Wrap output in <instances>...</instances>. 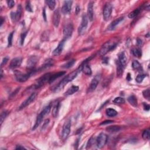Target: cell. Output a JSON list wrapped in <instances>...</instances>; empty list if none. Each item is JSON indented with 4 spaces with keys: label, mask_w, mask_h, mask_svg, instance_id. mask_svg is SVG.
<instances>
[{
    "label": "cell",
    "mask_w": 150,
    "mask_h": 150,
    "mask_svg": "<svg viewBox=\"0 0 150 150\" xmlns=\"http://www.w3.org/2000/svg\"><path fill=\"white\" fill-rule=\"evenodd\" d=\"M78 72H79L78 70L73 71L72 73L69 74V75H67V76H66L64 79H63L62 81L58 84V85H57L56 88L55 89V92H57L60 91L61 89H62L66 85L67 83H68L72 81L77 76Z\"/></svg>",
    "instance_id": "1"
},
{
    "label": "cell",
    "mask_w": 150,
    "mask_h": 150,
    "mask_svg": "<svg viewBox=\"0 0 150 150\" xmlns=\"http://www.w3.org/2000/svg\"><path fill=\"white\" fill-rule=\"evenodd\" d=\"M117 44V41L115 39H111L108 41V42H106L103 45V46L102 47V48L100 49L99 51V54L100 56H104L108 52H110V51L113 50V49L116 48Z\"/></svg>",
    "instance_id": "2"
},
{
    "label": "cell",
    "mask_w": 150,
    "mask_h": 150,
    "mask_svg": "<svg viewBox=\"0 0 150 150\" xmlns=\"http://www.w3.org/2000/svg\"><path fill=\"white\" fill-rule=\"evenodd\" d=\"M51 104H49V105L45 106V107L43 108V110L41 111V112L39 114H38V116H37L35 123L34 126V127H33V128H32L33 130H35L37 127L39 126V125L42 122L43 119H44V117L46 116V115L49 114V113L50 112V111H51Z\"/></svg>",
    "instance_id": "3"
},
{
    "label": "cell",
    "mask_w": 150,
    "mask_h": 150,
    "mask_svg": "<svg viewBox=\"0 0 150 150\" xmlns=\"http://www.w3.org/2000/svg\"><path fill=\"white\" fill-rule=\"evenodd\" d=\"M36 72L35 70L33 69L30 72L28 73H22L19 72H17L15 73V78L16 81L20 82H24L27 81L32 75Z\"/></svg>",
    "instance_id": "4"
},
{
    "label": "cell",
    "mask_w": 150,
    "mask_h": 150,
    "mask_svg": "<svg viewBox=\"0 0 150 150\" xmlns=\"http://www.w3.org/2000/svg\"><path fill=\"white\" fill-rule=\"evenodd\" d=\"M51 75H52V74H51V73H48L45 74V75H43L42 76H41L40 78H39V79H38V81H37V82H36V83L34 85V87L35 88V89H38V88L41 87V86H42L43 85H44L46 82H48V81L49 82Z\"/></svg>",
    "instance_id": "5"
},
{
    "label": "cell",
    "mask_w": 150,
    "mask_h": 150,
    "mask_svg": "<svg viewBox=\"0 0 150 150\" xmlns=\"http://www.w3.org/2000/svg\"><path fill=\"white\" fill-rule=\"evenodd\" d=\"M88 18L86 14H83L82 16V19L81 24V25L79 26L78 28V33L80 35H82L85 34L86 29H87L88 25Z\"/></svg>",
    "instance_id": "6"
},
{
    "label": "cell",
    "mask_w": 150,
    "mask_h": 150,
    "mask_svg": "<svg viewBox=\"0 0 150 150\" xmlns=\"http://www.w3.org/2000/svg\"><path fill=\"white\" fill-rule=\"evenodd\" d=\"M71 120H67L65 122L62 127V136L63 140L66 139L71 132Z\"/></svg>",
    "instance_id": "7"
},
{
    "label": "cell",
    "mask_w": 150,
    "mask_h": 150,
    "mask_svg": "<svg viewBox=\"0 0 150 150\" xmlns=\"http://www.w3.org/2000/svg\"><path fill=\"white\" fill-rule=\"evenodd\" d=\"M107 135L104 133H100L96 139V145L98 148H102L107 141Z\"/></svg>",
    "instance_id": "8"
},
{
    "label": "cell",
    "mask_w": 150,
    "mask_h": 150,
    "mask_svg": "<svg viewBox=\"0 0 150 150\" xmlns=\"http://www.w3.org/2000/svg\"><path fill=\"white\" fill-rule=\"evenodd\" d=\"M113 9V6L110 3H106L103 8V18L105 21H107L109 19L111 16Z\"/></svg>",
    "instance_id": "9"
},
{
    "label": "cell",
    "mask_w": 150,
    "mask_h": 150,
    "mask_svg": "<svg viewBox=\"0 0 150 150\" xmlns=\"http://www.w3.org/2000/svg\"><path fill=\"white\" fill-rule=\"evenodd\" d=\"M73 30V25L71 24H69L65 26V27L63 29V36H64L65 39L67 40L71 38L72 36V35Z\"/></svg>",
    "instance_id": "10"
},
{
    "label": "cell",
    "mask_w": 150,
    "mask_h": 150,
    "mask_svg": "<svg viewBox=\"0 0 150 150\" xmlns=\"http://www.w3.org/2000/svg\"><path fill=\"white\" fill-rule=\"evenodd\" d=\"M36 95H37L36 93H32L29 96V97L26 98V99L21 104V105L19 107V110L23 109L25 107H26V106L29 105V104L31 103L32 102H34L35 99Z\"/></svg>",
    "instance_id": "11"
},
{
    "label": "cell",
    "mask_w": 150,
    "mask_h": 150,
    "mask_svg": "<svg viewBox=\"0 0 150 150\" xmlns=\"http://www.w3.org/2000/svg\"><path fill=\"white\" fill-rule=\"evenodd\" d=\"M73 1H65L63 3L62 8V12L65 15L68 14L71 11Z\"/></svg>",
    "instance_id": "12"
},
{
    "label": "cell",
    "mask_w": 150,
    "mask_h": 150,
    "mask_svg": "<svg viewBox=\"0 0 150 150\" xmlns=\"http://www.w3.org/2000/svg\"><path fill=\"white\" fill-rule=\"evenodd\" d=\"M100 75H96V76L93 78V80H92L91 82V83H90L89 89H88V92H92L94 91V90L96 89V87H97L98 84V82L100 81Z\"/></svg>",
    "instance_id": "13"
},
{
    "label": "cell",
    "mask_w": 150,
    "mask_h": 150,
    "mask_svg": "<svg viewBox=\"0 0 150 150\" xmlns=\"http://www.w3.org/2000/svg\"><path fill=\"white\" fill-rule=\"evenodd\" d=\"M22 14V7L21 5H19L18 7V9L15 12H12L11 13V17L13 22L18 21L20 19Z\"/></svg>",
    "instance_id": "14"
},
{
    "label": "cell",
    "mask_w": 150,
    "mask_h": 150,
    "mask_svg": "<svg viewBox=\"0 0 150 150\" xmlns=\"http://www.w3.org/2000/svg\"><path fill=\"white\" fill-rule=\"evenodd\" d=\"M60 19H61L60 12H59V9L55 10L54 13H53L52 19L53 24L55 27H58L59 22H60Z\"/></svg>",
    "instance_id": "15"
},
{
    "label": "cell",
    "mask_w": 150,
    "mask_h": 150,
    "mask_svg": "<svg viewBox=\"0 0 150 150\" xmlns=\"http://www.w3.org/2000/svg\"><path fill=\"white\" fill-rule=\"evenodd\" d=\"M38 57L35 56H32L29 57L27 62V66L28 68L32 70L34 69V67L38 63Z\"/></svg>",
    "instance_id": "16"
},
{
    "label": "cell",
    "mask_w": 150,
    "mask_h": 150,
    "mask_svg": "<svg viewBox=\"0 0 150 150\" xmlns=\"http://www.w3.org/2000/svg\"><path fill=\"white\" fill-rule=\"evenodd\" d=\"M66 39L63 38V40H62L60 42H59V45H57L56 48L53 51V55L55 56H57V55H60L61 52H62V50L63 49V46H64L65 43L66 42Z\"/></svg>",
    "instance_id": "17"
},
{
    "label": "cell",
    "mask_w": 150,
    "mask_h": 150,
    "mask_svg": "<svg viewBox=\"0 0 150 150\" xmlns=\"http://www.w3.org/2000/svg\"><path fill=\"white\" fill-rule=\"evenodd\" d=\"M22 63V59L20 57H15L12 59L9 65V67L11 69H15L19 67Z\"/></svg>",
    "instance_id": "18"
},
{
    "label": "cell",
    "mask_w": 150,
    "mask_h": 150,
    "mask_svg": "<svg viewBox=\"0 0 150 150\" xmlns=\"http://www.w3.org/2000/svg\"><path fill=\"white\" fill-rule=\"evenodd\" d=\"M93 3L90 2L87 6V18L90 21H93Z\"/></svg>",
    "instance_id": "19"
},
{
    "label": "cell",
    "mask_w": 150,
    "mask_h": 150,
    "mask_svg": "<svg viewBox=\"0 0 150 150\" xmlns=\"http://www.w3.org/2000/svg\"><path fill=\"white\" fill-rule=\"evenodd\" d=\"M118 62L122 65L123 67H126L127 62V56L124 52H122L118 54Z\"/></svg>",
    "instance_id": "20"
},
{
    "label": "cell",
    "mask_w": 150,
    "mask_h": 150,
    "mask_svg": "<svg viewBox=\"0 0 150 150\" xmlns=\"http://www.w3.org/2000/svg\"><path fill=\"white\" fill-rule=\"evenodd\" d=\"M123 20H124V17H120L117 18V19H115L109 25V26H108V29L110 31L114 29V28H116L121 22H122Z\"/></svg>",
    "instance_id": "21"
},
{
    "label": "cell",
    "mask_w": 150,
    "mask_h": 150,
    "mask_svg": "<svg viewBox=\"0 0 150 150\" xmlns=\"http://www.w3.org/2000/svg\"><path fill=\"white\" fill-rule=\"evenodd\" d=\"M66 73L65 72H57L55 74H53V75H51V76L50 77V79H49V83H52L53 82H54L55 80L58 79L59 77H61L62 76L64 75Z\"/></svg>",
    "instance_id": "22"
},
{
    "label": "cell",
    "mask_w": 150,
    "mask_h": 150,
    "mask_svg": "<svg viewBox=\"0 0 150 150\" xmlns=\"http://www.w3.org/2000/svg\"><path fill=\"white\" fill-rule=\"evenodd\" d=\"M78 90H79V87H78V86H72L71 88H69V89L65 92V95L66 96L72 95V94H73L75 93H76V92H77Z\"/></svg>",
    "instance_id": "23"
},
{
    "label": "cell",
    "mask_w": 150,
    "mask_h": 150,
    "mask_svg": "<svg viewBox=\"0 0 150 150\" xmlns=\"http://www.w3.org/2000/svg\"><path fill=\"white\" fill-rule=\"evenodd\" d=\"M59 107H60V103H59V102H56V103H55L52 108V114L54 117H56L57 115H58Z\"/></svg>",
    "instance_id": "24"
},
{
    "label": "cell",
    "mask_w": 150,
    "mask_h": 150,
    "mask_svg": "<svg viewBox=\"0 0 150 150\" xmlns=\"http://www.w3.org/2000/svg\"><path fill=\"white\" fill-rule=\"evenodd\" d=\"M132 67L133 69L136 70L138 72H143V71L142 66L137 61H134L133 62Z\"/></svg>",
    "instance_id": "25"
},
{
    "label": "cell",
    "mask_w": 150,
    "mask_h": 150,
    "mask_svg": "<svg viewBox=\"0 0 150 150\" xmlns=\"http://www.w3.org/2000/svg\"><path fill=\"white\" fill-rule=\"evenodd\" d=\"M128 102L130 103L131 105H132L133 107H137L138 103H137V97H135L134 95H131L130 97H128Z\"/></svg>",
    "instance_id": "26"
},
{
    "label": "cell",
    "mask_w": 150,
    "mask_h": 150,
    "mask_svg": "<svg viewBox=\"0 0 150 150\" xmlns=\"http://www.w3.org/2000/svg\"><path fill=\"white\" fill-rule=\"evenodd\" d=\"M131 53L135 57H141V56H142V51L139 48L132 49H131Z\"/></svg>",
    "instance_id": "27"
},
{
    "label": "cell",
    "mask_w": 150,
    "mask_h": 150,
    "mask_svg": "<svg viewBox=\"0 0 150 150\" xmlns=\"http://www.w3.org/2000/svg\"><path fill=\"white\" fill-rule=\"evenodd\" d=\"M106 113L107 116L110 117H113L116 116L117 115V112L113 108H108V109L106 110Z\"/></svg>",
    "instance_id": "28"
},
{
    "label": "cell",
    "mask_w": 150,
    "mask_h": 150,
    "mask_svg": "<svg viewBox=\"0 0 150 150\" xmlns=\"http://www.w3.org/2000/svg\"><path fill=\"white\" fill-rule=\"evenodd\" d=\"M124 68V67H123L118 62H117V76H122Z\"/></svg>",
    "instance_id": "29"
},
{
    "label": "cell",
    "mask_w": 150,
    "mask_h": 150,
    "mask_svg": "<svg viewBox=\"0 0 150 150\" xmlns=\"http://www.w3.org/2000/svg\"><path fill=\"white\" fill-rule=\"evenodd\" d=\"M120 127L117 126H110L106 128V130L109 133H116L118 132L120 130Z\"/></svg>",
    "instance_id": "30"
},
{
    "label": "cell",
    "mask_w": 150,
    "mask_h": 150,
    "mask_svg": "<svg viewBox=\"0 0 150 150\" xmlns=\"http://www.w3.org/2000/svg\"><path fill=\"white\" fill-rule=\"evenodd\" d=\"M45 3L48 5L51 10H53L55 9V5H56V2H55L54 0H48V1H45Z\"/></svg>",
    "instance_id": "31"
},
{
    "label": "cell",
    "mask_w": 150,
    "mask_h": 150,
    "mask_svg": "<svg viewBox=\"0 0 150 150\" xmlns=\"http://www.w3.org/2000/svg\"><path fill=\"white\" fill-rule=\"evenodd\" d=\"M139 12H140V10H139V9H135L134 10V11L131 12L130 13L128 14V18H131V19L134 18L135 17V16H137L138 15V14H139Z\"/></svg>",
    "instance_id": "32"
},
{
    "label": "cell",
    "mask_w": 150,
    "mask_h": 150,
    "mask_svg": "<svg viewBox=\"0 0 150 150\" xmlns=\"http://www.w3.org/2000/svg\"><path fill=\"white\" fill-rule=\"evenodd\" d=\"M75 63V59H72V60H71L67 62V63H66L65 64L62 65L63 68H66V69H68L69 67H71L72 66L74 65V63Z\"/></svg>",
    "instance_id": "33"
},
{
    "label": "cell",
    "mask_w": 150,
    "mask_h": 150,
    "mask_svg": "<svg viewBox=\"0 0 150 150\" xmlns=\"http://www.w3.org/2000/svg\"><path fill=\"white\" fill-rule=\"evenodd\" d=\"M145 77H146V75H144V74H139L136 77V78H135V81H136L137 83H141Z\"/></svg>",
    "instance_id": "34"
},
{
    "label": "cell",
    "mask_w": 150,
    "mask_h": 150,
    "mask_svg": "<svg viewBox=\"0 0 150 150\" xmlns=\"http://www.w3.org/2000/svg\"><path fill=\"white\" fill-rule=\"evenodd\" d=\"M143 138L145 140H147V139H149V130L148 129L147 130H145L144 131V132L142 134Z\"/></svg>",
    "instance_id": "35"
},
{
    "label": "cell",
    "mask_w": 150,
    "mask_h": 150,
    "mask_svg": "<svg viewBox=\"0 0 150 150\" xmlns=\"http://www.w3.org/2000/svg\"><path fill=\"white\" fill-rule=\"evenodd\" d=\"M113 103L115 104H123L125 103V100L122 97H118L114 98V100H113Z\"/></svg>",
    "instance_id": "36"
},
{
    "label": "cell",
    "mask_w": 150,
    "mask_h": 150,
    "mask_svg": "<svg viewBox=\"0 0 150 150\" xmlns=\"http://www.w3.org/2000/svg\"><path fill=\"white\" fill-rule=\"evenodd\" d=\"M143 95L145 98H147V100H149V98H150V90H149V89H147L146 90H144L143 92Z\"/></svg>",
    "instance_id": "37"
},
{
    "label": "cell",
    "mask_w": 150,
    "mask_h": 150,
    "mask_svg": "<svg viewBox=\"0 0 150 150\" xmlns=\"http://www.w3.org/2000/svg\"><path fill=\"white\" fill-rule=\"evenodd\" d=\"M13 35H14V32H12L11 34L9 35V36H8V47L11 46Z\"/></svg>",
    "instance_id": "38"
},
{
    "label": "cell",
    "mask_w": 150,
    "mask_h": 150,
    "mask_svg": "<svg viewBox=\"0 0 150 150\" xmlns=\"http://www.w3.org/2000/svg\"><path fill=\"white\" fill-rule=\"evenodd\" d=\"M7 114L8 112H7V111H4V112L1 113V117H0V118H1V125H2L3 123L4 122V121L5 120V118H6V117H7Z\"/></svg>",
    "instance_id": "39"
},
{
    "label": "cell",
    "mask_w": 150,
    "mask_h": 150,
    "mask_svg": "<svg viewBox=\"0 0 150 150\" xmlns=\"http://www.w3.org/2000/svg\"><path fill=\"white\" fill-rule=\"evenodd\" d=\"M26 35H27V32H23L21 35V45H23L24 44L25 39Z\"/></svg>",
    "instance_id": "40"
},
{
    "label": "cell",
    "mask_w": 150,
    "mask_h": 150,
    "mask_svg": "<svg viewBox=\"0 0 150 150\" xmlns=\"http://www.w3.org/2000/svg\"><path fill=\"white\" fill-rule=\"evenodd\" d=\"M25 8H26V9L29 12H32L33 11L31 5V3H30L29 1H28L27 3H26Z\"/></svg>",
    "instance_id": "41"
},
{
    "label": "cell",
    "mask_w": 150,
    "mask_h": 150,
    "mask_svg": "<svg viewBox=\"0 0 150 150\" xmlns=\"http://www.w3.org/2000/svg\"><path fill=\"white\" fill-rule=\"evenodd\" d=\"M7 4H8V7H9V8H12L14 5H15V2H14V1H12V0L7 1Z\"/></svg>",
    "instance_id": "42"
},
{
    "label": "cell",
    "mask_w": 150,
    "mask_h": 150,
    "mask_svg": "<svg viewBox=\"0 0 150 150\" xmlns=\"http://www.w3.org/2000/svg\"><path fill=\"white\" fill-rule=\"evenodd\" d=\"M143 106H144V109L145 110L148 111L149 110L150 107L149 104L145 103H143Z\"/></svg>",
    "instance_id": "43"
},
{
    "label": "cell",
    "mask_w": 150,
    "mask_h": 150,
    "mask_svg": "<svg viewBox=\"0 0 150 150\" xmlns=\"http://www.w3.org/2000/svg\"><path fill=\"white\" fill-rule=\"evenodd\" d=\"M113 123V121L112 120H106L104 121V122H103L100 125H105V124H110V123Z\"/></svg>",
    "instance_id": "44"
},
{
    "label": "cell",
    "mask_w": 150,
    "mask_h": 150,
    "mask_svg": "<svg viewBox=\"0 0 150 150\" xmlns=\"http://www.w3.org/2000/svg\"><path fill=\"white\" fill-rule=\"evenodd\" d=\"M8 61V57H4L3 60V62H2V63H1V66H3V65H5L6 63H7Z\"/></svg>",
    "instance_id": "45"
},
{
    "label": "cell",
    "mask_w": 150,
    "mask_h": 150,
    "mask_svg": "<svg viewBox=\"0 0 150 150\" xmlns=\"http://www.w3.org/2000/svg\"><path fill=\"white\" fill-rule=\"evenodd\" d=\"M143 42H142V40L140 39H137V44L138 46H141L142 45Z\"/></svg>",
    "instance_id": "46"
},
{
    "label": "cell",
    "mask_w": 150,
    "mask_h": 150,
    "mask_svg": "<svg viewBox=\"0 0 150 150\" xmlns=\"http://www.w3.org/2000/svg\"><path fill=\"white\" fill-rule=\"evenodd\" d=\"M49 122V119H47V120H45V122H44V125H43V128H45V127H46L45 126H47V125H48Z\"/></svg>",
    "instance_id": "47"
},
{
    "label": "cell",
    "mask_w": 150,
    "mask_h": 150,
    "mask_svg": "<svg viewBox=\"0 0 150 150\" xmlns=\"http://www.w3.org/2000/svg\"><path fill=\"white\" fill-rule=\"evenodd\" d=\"M80 11H81V8H80V7H79V6H77L76 8V11H75L76 14V15H77V14L79 13Z\"/></svg>",
    "instance_id": "48"
},
{
    "label": "cell",
    "mask_w": 150,
    "mask_h": 150,
    "mask_svg": "<svg viewBox=\"0 0 150 150\" xmlns=\"http://www.w3.org/2000/svg\"><path fill=\"white\" fill-rule=\"evenodd\" d=\"M43 16H44V21H46V12H45V8L44 9V10H43Z\"/></svg>",
    "instance_id": "49"
},
{
    "label": "cell",
    "mask_w": 150,
    "mask_h": 150,
    "mask_svg": "<svg viewBox=\"0 0 150 150\" xmlns=\"http://www.w3.org/2000/svg\"><path fill=\"white\" fill-rule=\"evenodd\" d=\"M108 58L107 57H104L103 60V63H106V64H107L108 63Z\"/></svg>",
    "instance_id": "50"
},
{
    "label": "cell",
    "mask_w": 150,
    "mask_h": 150,
    "mask_svg": "<svg viewBox=\"0 0 150 150\" xmlns=\"http://www.w3.org/2000/svg\"><path fill=\"white\" fill-rule=\"evenodd\" d=\"M126 79H127V80L128 81H131V76H130V73L128 74V75H127Z\"/></svg>",
    "instance_id": "51"
},
{
    "label": "cell",
    "mask_w": 150,
    "mask_h": 150,
    "mask_svg": "<svg viewBox=\"0 0 150 150\" xmlns=\"http://www.w3.org/2000/svg\"><path fill=\"white\" fill-rule=\"evenodd\" d=\"M25 149L24 147H21V145H17L16 147V149Z\"/></svg>",
    "instance_id": "52"
},
{
    "label": "cell",
    "mask_w": 150,
    "mask_h": 150,
    "mask_svg": "<svg viewBox=\"0 0 150 150\" xmlns=\"http://www.w3.org/2000/svg\"><path fill=\"white\" fill-rule=\"evenodd\" d=\"M1 26H2L3 24V22H4V19L3 17H1Z\"/></svg>",
    "instance_id": "53"
},
{
    "label": "cell",
    "mask_w": 150,
    "mask_h": 150,
    "mask_svg": "<svg viewBox=\"0 0 150 150\" xmlns=\"http://www.w3.org/2000/svg\"><path fill=\"white\" fill-rule=\"evenodd\" d=\"M1 78L2 79V77H3V70H1Z\"/></svg>",
    "instance_id": "54"
}]
</instances>
